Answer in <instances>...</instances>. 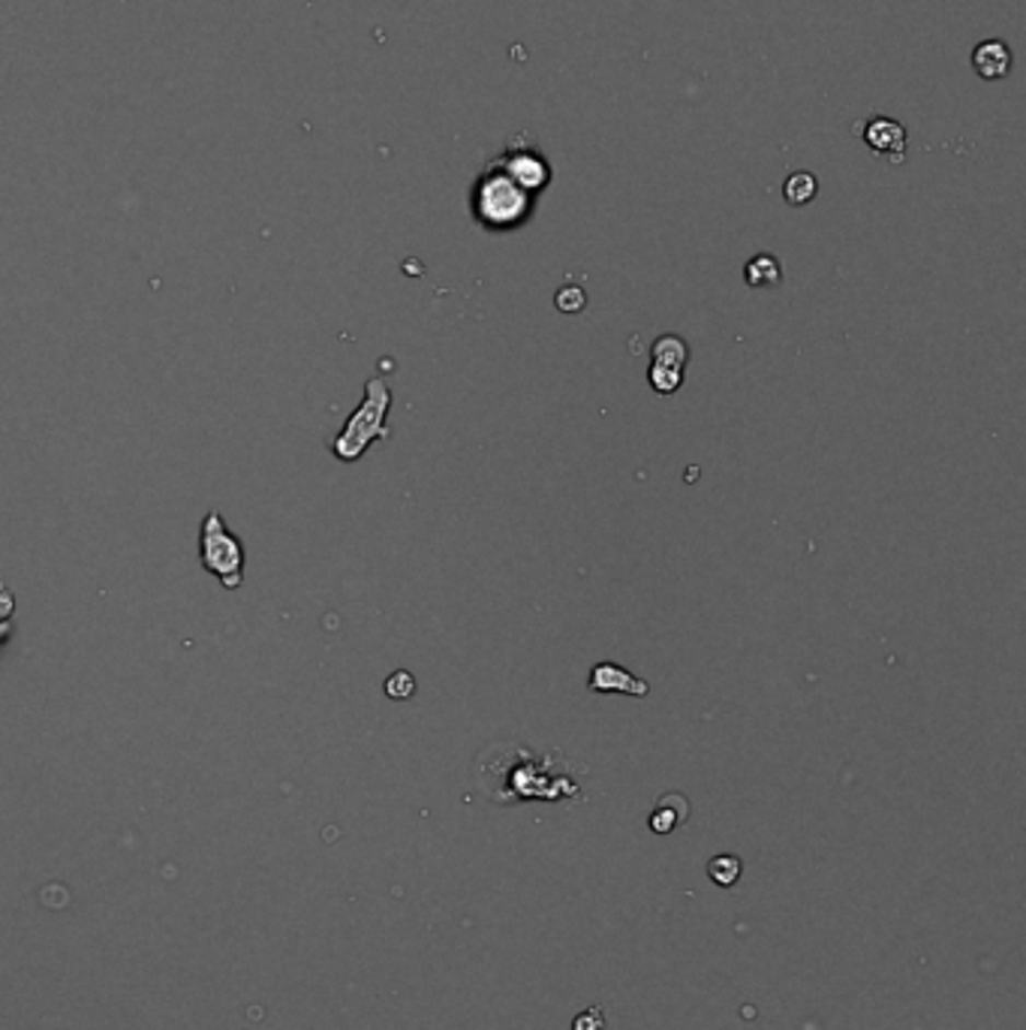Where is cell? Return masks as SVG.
Masks as SVG:
<instances>
[{
  "mask_svg": "<svg viewBox=\"0 0 1026 1030\" xmlns=\"http://www.w3.org/2000/svg\"><path fill=\"white\" fill-rule=\"evenodd\" d=\"M584 304H587V299H584V290H581V287H563V290L557 292V308H560V311L579 314Z\"/></svg>",
  "mask_w": 1026,
  "mask_h": 1030,
  "instance_id": "17",
  "label": "cell"
},
{
  "mask_svg": "<svg viewBox=\"0 0 1026 1030\" xmlns=\"http://www.w3.org/2000/svg\"><path fill=\"white\" fill-rule=\"evenodd\" d=\"M603 1012H599V1006H593V1009H587V1012H584V1016H579L575 1018V1030H603Z\"/></svg>",
  "mask_w": 1026,
  "mask_h": 1030,
  "instance_id": "18",
  "label": "cell"
},
{
  "mask_svg": "<svg viewBox=\"0 0 1026 1030\" xmlns=\"http://www.w3.org/2000/svg\"><path fill=\"white\" fill-rule=\"evenodd\" d=\"M388 410H392V389L386 377H371L364 383L362 404L350 413L340 435L331 440V455L343 464H352L362 459L374 440H388L392 437Z\"/></svg>",
  "mask_w": 1026,
  "mask_h": 1030,
  "instance_id": "3",
  "label": "cell"
},
{
  "mask_svg": "<svg viewBox=\"0 0 1026 1030\" xmlns=\"http://www.w3.org/2000/svg\"><path fill=\"white\" fill-rule=\"evenodd\" d=\"M15 630V594L13 588H7V585L0 582V655H3V648L10 645Z\"/></svg>",
  "mask_w": 1026,
  "mask_h": 1030,
  "instance_id": "14",
  "label": "cell"
},
{
  "mask_svg": "<svg viewBox=\"0 0 1026 1030\" xmlns=\"http://www.w3.org/2000/svg\"><path fill=\"white\" fill-rule=\"evenodd\" d=\"M199 560L214 579H220L226 591L242 588L247 552H244L242 540L226 528L218 509H208L202 528H199Z\"/></svg>",
  "mask_w": 1026,
  "mask_h": 1030,
  "instance_id": "4",
  "label": "cell"
},
{
  "mask_svg": "<svg viewBox=\"0 0 1026 1030\" xmlns=\"http://www.w3.org/2000/svg\"><path fill=\"white\" fill-rule=\"evenodd\" d=\"M500 170L506 172L512 182L524 187L527 194H543L551 184V163L545 158L536 142H521L518 136L509 139L506 148L494 160Z\"/></svg>",
  "mask_w": 1026,
  "mask_h": 1030,
  "instance_id": "5",
  "label": "cell"
},
{
  "mask_svg": "<svg viewBox=\"0 0 1026 1030\" xmlns=\"http://www.w3.org/2000/svg\"><path fill=\"white\" fill-rule=\"evenodd\" d=\"M587 687L596 693H627V696H648L651 693L648 681L636 679L632 672L617 667V663H608V660L591 669V684Z\"/></svg>",
  "mask_w": 1026,
  "mask_h": 1030,
  "instance_id": "7",
  "label": "cell"
},
{
  "mask_svg": "<svg viewBox=\"0 0 1026 1030\" xmlns=\"http://www.w3.org/2000/svg\"><path fill=\"white\" fill-rule=\"evenodd\" d=\"M744 278H747L753 290H768V287H777L783 280V266H780V259L773 254H756L744 268Z\"/></svg>",
  "mask_w": 1026,
  "mask_h": 1030,
  "instance_id": "10",
  "label": "cell"
},
{
  "mask_svg": "<svg viewBox=\"0 0 1026 1030\" xmlns=\"http://www.w3.org/2000/svg\"><path fill=\"white\" fill-rule=\"evenodd\" d=\"M1012 49H1008V43H1002V39H984V43H978L976 49H972V70H976L984 82L1005 79V76L1012 73Z\"/></svg>",
  "mask_w": 1026,
  "mask_h": 1030,
  "instance_id": "8",
  "label": "cell"
},
{
  "mask_svg": "<svg viewBox=\"0 0 1026 1030\" xmlns=\"http://www.w3.org/2000/svg\"><path fill=\"white\" fill-rule=\"evenodd\" d=\"M651 386L656 395H675L680 383H684V371L680 368H668V364H651Z\"/></svg>",
  "mask_w": 1026,
  "mask_h": 1030,
  "instance_id": "15",
  "label": "cell"
},
{
  "mask_svg": "<svg viewBox=\"0 0 1026 1030\" xmlns=\"http://www.w3.org/2000/svg\"><path fill=\"white\" fill-rule=\"evenodd\" d=\"M816 194H819V182L813 172H795L783 184V196L789 206H807L816 199Z\"/></svg>",
  "mask_w": 1026,
  "mask_h": 1030,
  "instance_id": "12",
  "label": "cell"
},
{
  "mask_svg": "<svg viewBox=\"0 0 1026 1030\" xmlns=\"http://www.w3.org/2000/svg\"><path fill=\"white\" fill-rule=\"evenodd\" d=\"M653 364H668V368H680L689 359V344L680 335H663V338L653 340Z\"/></svg>",
  "mask_w": 1026,
  "mask_h": 1030,
  "instance_id": "11",
  "label": "cell"
},
{
  "mask_svg": "<svg viewBox=\"0 0 1026 1030\" xmlns=\"http://www.w3.org/2000/svg\"><path fill=\"white\" fill-rule=\"evenodd\" d=\"M689 817V801L680 792H668L663 799L656 801V808L651 811V829L656 835H668L675 832L677 825L684 823Z\"/></svg>",
  "mask_w": 1026,
  "mask_h": 1030,
  "instance_id": "9",
  "label": "cell"
},
{
  "mask_svg": "<svg viewBox=\"0 0 1026 1030\" xmlns=\"http://www.w3.org/2000/svg\"><path fill=\"white\" fill-rule=\"evenodd\" d=\"M864 142L870 146V151L900 163L906 151V127L894 118H885V115H873L864 127Z\"/></svg>",
  "mask_w": 1026,
  "mask_h": 1030,
  "instance_id": "6",
  "label": "cell"
},
{
  "mask_svg": "<svg viewBox=\"0 0 1026 1030\" xmlns=\"http://www.w3.org/2000/svg\"><path fill=\"white\" fill-rule=\"evenodd\" d=\"M476 787L494 805L581 799L575 765L560 751H533L521 741H500L479 753Z\"/></svg>",
  "mask_w": 1026,
  "mask_h": 1030,
  "instance_id": "1",
  "label": "cell"
},
{
  "mask_svg": "<svg viewBox=\"0 0 1026 1030\" xmlns=\"http://www.w3.org/2000/svg\"><path fill=\"white\" fill-rule=\"evenodd\" d=\"M412 693H416V679H412V672H407V669H398V672H392L386 679L388 699H410Z\"/></svg>",
  "mask_w": 1026,
  "mask_h": 1030,
  "instance_id": "16",
  "label": "cell"
},
{
  "mask_svg": "<svg viewBox=\"0 0 1026 1030\" xmlns=\"http://www.w3.org/2000/svg\"><path fill=\"white\" fill-rule=\"evenodd\" d=\"M533 202H536V196L518 187L497 163H488L479 172V178L473 182L470 211L482 230H515V227H521L524 220L531 218Z\"/></svg>",
  "mask_w": 1026,
  "mask_h": 1030,
  "instance_id": "2",
  "label": "cell"
},
{
  "mask_svg": "<svg viewBox=\"0 0 1026 1030\" xmlns=\"http://www.w3.org/2000/svg\"><path fill=\"white\" fill-rule=\"evenodd\" d=\"M741 871H744V865H741L737 856H725L723 853V856H713V859L708 861V877H711L716 886H723V889L735 886L737 880H741Z\"/></svg>",
  "mask_w": 1026,
  "mask_h": 1030,
  "instance_id": "13",
  "label": "cell"
}]
</instances>
